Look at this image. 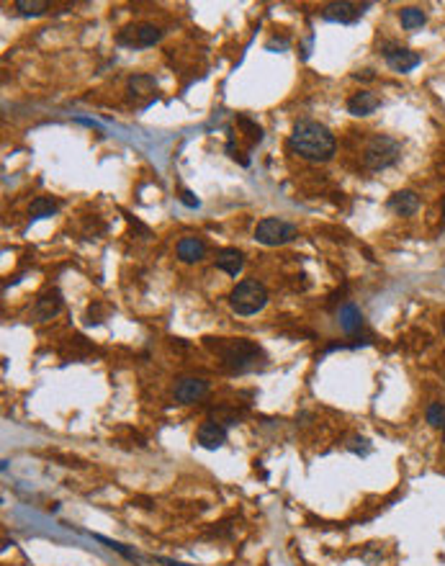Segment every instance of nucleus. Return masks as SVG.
Here are the masks:
<instances>
[{"label":"nucleus","mask_w":445,"mask_h":566,"mask_svg":"<svg viewBox=\"0 0 445 566\" xmlns=\"http://www.w3.org/2000/svg\"><path fill=\"white\" fill-rule=\"evenodd\" d=\"M289 147L291 152H296L304 160L327 163L335 155L337 142H335V134L325 124H319V121H299L289 137Z\"/></svg>","instance_id":"obj_1"},{"label":"nucleus","mask_w":445,"mask_h":566,"mask_svg":"<svg viewBox=\"0 0 445 566\" xmlns=\"http://www.w3.org/2000/svg\"><path fill=\"white\" fill-rule=\"evenodd\" d=\"M206 345L212 347L214 353L219 355L221 363H224L226 368H232V371H237V374H242V371H250V368L258 366V358L262 355V350L255 342H250V340L245 337H237V340H206Z\"/></svg>","instance_id":"obj_2"},{"label":"nucleus","mask_w":445,"mask_h":566,"mask_svg":"<svg viewBox=\"0 0 445 566\" xmlns=\"http://www.w3.org/2000/svg\"><path fill=\"white\" fill-rule=\"evenodd\" d=\"M268 304V291L260 281H240L234 286V291L229 294V306H232L240 317H253L262 306Z\"/></svg>","instance_id":"obj_3"},{"label":"nucleus","mask_w":445,"mask_h":566,"mask_svg":"<svg viewBox=\"0 0 445 566\" xmlns=\"http://www.w3.org/2000/svg\"><path fill=\"white\" fill-rule=\"evenodd\" d=\"M399 155H402V144L396 139H391V137L378 134L368 142L366 152H363V165L368 170H383L389 168V165H394L399 160Z\"/></svg>","instance_id":"obj_4"},{"label":"nucleus","mask_w":445,"mask_h":566,"mask_svg":"<svg viewBox=\"0 0 445 566\" xmlns=\"http://www.w3.org/2000/svg\"><path fill=\"white\" fill-rule=\"evenodd\" d=\"M294 237H296V226L283 219H262L260 224L255 226V240L260 242V245H268V248L286 245Z\"/></svg>","instance_id":"obj_5"},{"label":"nucleus","mask_w":445,"mask_h":566,"mask_svg":"<svg viewBox=\"0 0 445 566\" xmlns=\"http://www.w3.org/2000/svg\"><path fill=\"white\" fill-rule=\"evenodd\" d=\"M163 31L152 23H137V26L124 28L119 34V44H127V47H152V44L160 42Z\"/></svg>","instance_id":"obj_6"},{"label":"nucleus","mask_w":445,"mask_h":566,"mask_svg":"<svg viewBox=\"0 0 445 566\" xmlns=\"http://www.w3.org/2000/svg\"><path fill=\"white\" fill-rule=\"evenodd\" d=\"M206 391H209V383H206L204 379L185 376V379H178L173 394H175V399L180 404H193V402H198V399H204Z\"/></svg>","instance_id":"obj_7"},{"label":"nucleus","mask_w":445,"mask_h":566,"mask_svg":"<svg viewBox=\"0 0 445 566\" xmlns=\"http://www.w3.org/2000/svg\"><path fill=\"white\" fill-rule=\"evenodd\" d=\"M361 16H363V6H355V3H330L322 11L325 21H337V23H353Z\"/></svg>","instance_id":"obj_8"},{"label":"nucleus","mask_w":445,"mask_h":566,"mask_svg":"<svg viewBox=\"0 0 445 566\" xmlns=\"http://www.w3.org/2000/svg\"><path fill=\"white\" fill-rule=\"evenodd\" d=\"M198 446L206 448V451H216L226 443V430L221 427L219 422H204L198 427Z\"/></svg>","instance_id":"obj_9"},{"label":"nucleus","mask_w":445,"mask_h":566,"mask_svg":"<svg viewBox=\"0 0 445 566\" xmlns=\"http://www.w3.org/2000/svg\"><path fill=\"white\" fill-rule=\"evenodd\" d=\"M383 57H386V62H389V67L394 72H410L422 62V57L412 50H391L383 52Z\"/></svg>","instance_id":"obj_10"},{"label":"nucleus","mask_w":445,"mask_h":566,"mask_svg":"<svg viewBox=\"0 0 445 566\" xmlns=\"http://www.w3.org/2000/svg\"><path fill=\"white\" fill-rule=\"evenodd\" d=\"M59 309H62V299H59V291H47L39 301H36L34 306V317L39 319V322H47V319L57 317L59 314Z\"/></svg>","instance_id":"obj_11"},{"label":"nucleus","mask_w":445,"mask_h":566,"mask_svg":"<svg viewBox=\"0 0 445 566\" xmlns=\"http://www.w3.org/2000/svg\"><path fill=\"white\" fill-rule=\"evenodd\" d=\"M204 255H206V245L198 237H183V240L178 242V258L183 262H198Z\"/></svg>","instance_id":"obj_12"},{"label":"nucleus","mask_w":445,"mask_h":566,"mask_svg":"<svg viewBox=\"0 0 445 566\" xmlns=\"http://www.w3.org/2000/svg\"><path fill=\"white\" fill-rule=\"evenodd\" d=\"M376 108H378V98L368 91L355 93L353 98L347 100V111L353 113V116H368V113H374Z\"/></svg>","instance_id":"obj_13"},{"label":"nucleus","mask_w":445,"mask_h":566,"mask_svg":"<svg viewBox=\"0 0 445 566\" xmlns=\"http://www.w3.org/2000/svg\"><path fill=\"white\" fill-rule=\"evenodd\" d=\"M389 206L394 209L396 214H402V216H412V214L420 209V198L415 191H399L391 196Z\"/></svg>","instance_id":"obj_14"},{"label":"nucleus","mask_w":445,"mask_h":566,"mask_svg":"<svg viewBox=\"0 0 445 566\" xmlns=\"http://www.w3.org/2000/svg\"><path fill=\"white\" fill-rule=\"evenodd\" d=\"M242 265H245V260H242V253L234 248H226L221 250L219 255H216V268L224 270L226 276H237L242 270Z\"/></svg>","instance_id":"obj_15"},{"label":"nucleus","mask_w":445,"mask_h":566,"mask_svg":"<svg viewBox=\"0 0 445 566\" xmlns=\"http://www.w3.org/2000/svg\"><path fill=\"white\" fill-rule=\"evenodd\" d=\"M363 325V314L355 304H345L340 309V327L345 330L347 335H355Z\"/></svg>","instance_id":"obj_16"},{"label":"nucleus","mask_w":445,"mask_h":566,"mask_svg":"<svg viewBox=\"0 0 445 566\" xmlns=\"http://www.w3.org/2000/svg\"><path fill=\"white\" fill-rule=\"evenodd\" d=\"M399 18H402V26L404 28H420V26H424V13L420 11V8H402V13H399Z\"/></svg>","instance_id":"obj_17"},{"label":"nucleus","mask_w":445,"mask_h":566,"mask_svg":"<svg viewBox=\"0 0 445 566\" xmlns=\"http://www.w3.org/2000/svg\"><path fill=\"white\" fill-rule=\"evenodd\" d=\"M57 212V204L52 201V198H36L34 204H31V209H28V214H31V219H42V216H52V214Z\"/></svg>","instance_id":"obj_18"},{"label":"nucleus","mask_w":445,"mask_h":566,"mask_svg":"<svg viewBox=\"0 0 445 566\" xmlns=\"http://www.w3.org/2000/svg\"><path fill=\"white\" fill-rule=\"evenodd\" d=\"M424 417L432 427H445V407L440 402H432L427 404V412H424Z\"/></svg>","instance_id":"obj_19"},{"label":"nucleus","mask_w":445,"mask_h":566,"mask_svg":"<svg viewBox=\"0 0 445 566\" xmlns=\"http://www.w3.org/2000/svg\"><path fill=\"white\" fill-rule=\"evenodd\" d=\"M16 8H18L23 16H39L47 11V3H44V0H18Z\"/></svg>","instance_id":"obj_20"},{"label":"nucleus","mask_w":445,"mask_h":566,"mask_svg":"<svg viewBox=\"0 0 445 566\" xmlns=\"http://www.w3.org/2000/svg\"><path fill=\"white\" fill-rule=\"evenodd\" d=\"M96 541H100V543H106L111 551H116V553H121L124 559H129V561H137L139 556H137V551H132V548H127V545H121V543H116V541H108V538H103V536H96Z\"/></svg>","instance_id":"obj_21"},{"label":"nucleus","mask_w":445,"mask_h":566,"mask_svg":"<svg viewBox=\"0 0 445 566\" xmlns=\"http://www.w3.org/2000/svg\"><path fill=\"white\" fill-rule=\"evenodd\" d=\"M180 201H183L185 206H191V209H196V206H198V198H193L191 191H183V193H180Z\"/></svg>","instance_id":"obj_22"},{"label":"nucleus","mask_w":445,"mask_h":566,"mask_svg":"<svg viewBox=\"0 0 445 566\" xmlns=\"http://www.w3.org/2000/svg\"><path fill=\"white\" fill-rule=\"evenodd\" d=\"M160 564H165V566H191V564H180V561H170V559H163V556H160Z\"/></svg>","instance_id":"obj_23"},{"label":"nucleus","mask_w":445,"mask_h":566,"mask_svg":"<svg viewBox=\"0 0 445 566\" xmlns=\"http://www.w3.org/2000/svg\"><path fill=\"white\" fill-rule=\"evenodd\" d=\"M443 216H445V198H443Z\"/></svg>","instance_id":"obj_24"},{"label":"nucleus","mask_w":445,"mask_h":566,"mask_svg":"<svg viewBox=\"0 0 445 566\" xmlns=\"http://www.w3.org/2000/svg\"><path fill=\"white\" fill-rule=\"evenodd\" d=\"M443 335H445V317H443Z\"/></svg>","instance_id":"obj_25"}]
</instances>
